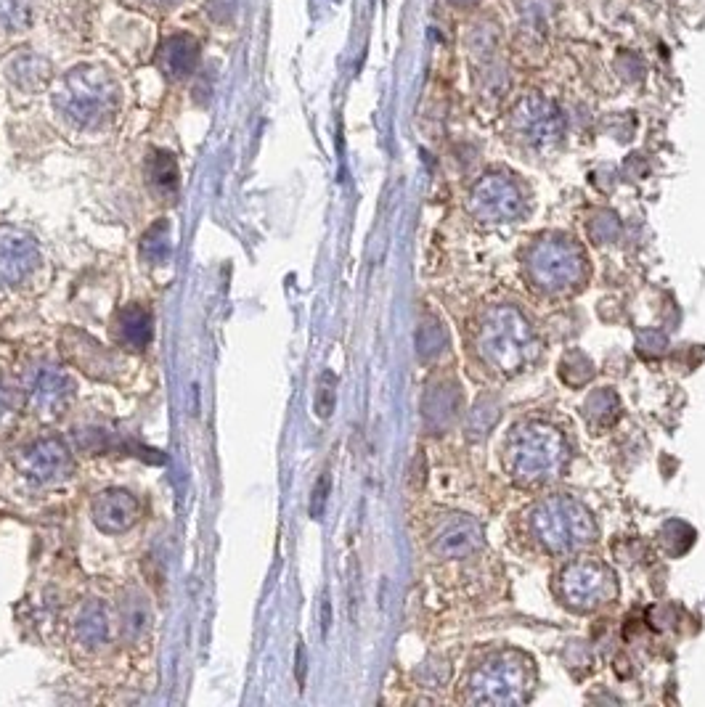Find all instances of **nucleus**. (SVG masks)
I'll list each match as a JSON object with an SVG mask.
<instances>
[{"label": "nucleus", "mask_w": 705, "mask_h": 707, "mask_svg": "<svg viewBox=\"0 0 705 707\" xmlns=\"http://www.w3.org/2000/svg\"><path fill=\"white\" fill-rule=\"evenodd\" d=\"M61 387H67V382L59 377V374H43V379L38 382V387L32 390V395H35V403L38 406H51V403H61L64 400V395H67V390H61Z\"/></svg>", "instance_id": "obj_11"}, {"label": "nucleus", "mask_w": 705, "mask_h": 707, "mask_svg": "<svg viewBox=\"0 0 705 707\" xmlns=\"http://www.w3.org/2000/svg\"><path fill=\"white\" fill-rule=\"evenodd\" d=\"M141 517V504L128 490L112 488L104 490L93 501V522L99 525L101 533L120 535L136 525Z\"/></svg>", "instance_id": "obj_2"}, {"label": "nucleus", "mask_w": 705, "mask_h": 707, "mask_svg": "<svg viewBox=\"0 0 705 707\" xmlns=\"http://www.w3.org/2000/svg\"><path fill=\"white\" fill-rule=\"evenodd\" d=\"M40 263L38 247L30 236L0 234V276L6 281H22Z\"/></svg>", "instance_id": "obj_3"}, {"label": "nucleus", "mask_w": 705, "mask_h": 707, "mask_svg": "<svg viewBox=\"0 0 705 707\" xmlns=\"http://www.w3.org/2000/svg\"><path fill=\"white\" fill-rule=\"evenodd\" d=\"M72 334H75L77 345H72L69 339H64V347H61L69 363H75L85 374L99 379H109L112 377V371L120 369V366H117V355L107 353L96 339H91L88 334H80V331H72Z\"/></svg>", "instance_id": "obj_4"}, {"label": "nucleus", "mask_w": 705, "mask_h": 707, "mask_svg": "<svg viewBox=\"0 0 705 707\" xmlns=\"http://www.w3.org/2000/svg\"><path fill=\"white\" fill-rule=\"evenodd\" d=\"M117 104V88L109 75L99 67H77L67 77V93H64V114L75 125L91 128L107 120Z\"/></svg>", "instance_id": "obj_1"}, {"label": "nucleus", "mask_w": 705, "mask_h": 707, "mask_svg": "<svg viewBox=\"0 0 705 707\" xmlns=\"http://www.w3.org/2000/svg\"><path fill=\"white\" fill-rule=\"evenodd\" d=\"M114 339L130 350H144L152 342V313L144 305H128L114 318Z\"/></svg>", "instance_id": "obj_6"}, {"label": "nucleus", "mask_w": 705, "mask_h": 707, "mask_svg": "<svg viewBox=\"0 0 705 707\" xmlns=\"http://www.w3.org/2000/svg\"><path fill=\"white\" fill-rule=\"evenodd\" d=\"M67 467V448L59 440H40V443L24 451V469H27V477H32V480H54V477L67 472Z\"/></svg>", "instance_id": "obj_5"}, {"label": "nucleus", "mask_w": 705, "mask_h": 707, "mask_svg": "<svg viewBox=\"0 0 705 707\" xmlns=\"http://www.w3.org/2000/svg\"><path fill=\"white\" fill-rule=\"evenodd\" d=\"M326 490H329V477H321L319 488L313 490V504H311V514H313V517H316V519H319L321 512H324Z\"/></svg>", "instance_id": "obj_13"}, {"label": "nucleus", "mask_w": 705, "mask_h": 707, "mask_svg": "<svg viewBox=\"0 0 705 707\" xmlns=\"http://www.w3.org/2000/svg\"><path fill=\"white\" fill-rule=\"evenodd\" d=\"M207 8H210V14H213L218 22H228V19L234 16L236 0H210Z\"/></svg>", "instance_id": "obj_12"}, {"label": "nucleus", "mask_w": 705, "mask_h": 707, "mask_svg": "<svg viewBox=\"0 0 705 707\" xmlns=\"http://www.w3.org/2000/svg\"><path fill=\"white\" fill-rule=\"evenodd\" d=\"M146 178H149L154 194L162 199H173L178 194V165H175L173 154L152 151V157L146 162Z\"/></svg>", "instance_id": "obj_8"}, {"label": "nucleus", "mask_w": 705, "mask_h": 707, "mask_svg": "<svg viewBox=\"0 0 705 707\" xmlns=\"http://www.w3.org/2000/svg\"><path fill=\"white\" fill-rule=\"evenodd\" d=\"M144 257H149L154 265H162L170 257V234H167V223L160 220L154 223L144 236Z\"/></svg>", "instance_id": "obj_10"}, {"label": "nucleus", "mask_w": 705, "mask_h": 707, "mask_svg": "<svg viewBox=\"0 0 705 707\" xmlns=\"http://www.w3.org/2000/svg\"><path fill=\"white\" fill-rule=\"evenodd\" d=\"M199 43L189 35H175L162 46L160 61L167 75L189 77L199 64Z\"/></svg>", "instance_id": "obj_7"}, {"label": "nucleus", "mask_w": 705, "mask_h": 707, "mask_svg": "<svg viewBox=\"0 0 705 707\" xmlns=\"http://www.w3.org/2000/svg\"><path fill=\"white\" fill-rule=\"evenodd\" d=\"M35 0H0V24L6 30H24L32 22Z\"/></svg>", "instance_id": "obj_9"}]
</instances>
